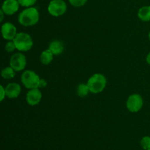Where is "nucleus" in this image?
<instances>
[{
  "instance_id": "nucleus-1",
  "label": "nucleus",
  "mask_w": 150,
  "mask_h": 150,
  "mask_svg": "<svg viewBox=\"0 0 150 150\" xmlns=\"http://www.w3.org/2000/svg\"><path fill=\"white\" fill-rule=\"evenodd\" d=\"M40 14L38 9L33 7H27L18 15V20L20 24L24 26H31L39 21Z\"/></svg>"
},
{
  "instance_id": "nucleus-2",
  "label": "nucleus",
  "mask_w": 150,
  "mask_h": 150,
  "mask_svg": "<svg viewBox=\"0 0 150 150\" xmlns=\"http://www.w3.org/2000/svg\"><path fill=\"white\" fill-rule=\"evenodd\" d=\"M106 78L100 73H95L92 75L87 81V85L90 92L93 94H98L102 92L106 86Z\"/></svg>"
},
{
  "instance_id": "nucleus-3",
  "label": "nucleus",
  "mask_w": 150,
  "mask_h": 150,
  "mask_svg": "<svg viewBox=\"0 0 150 150\" xmlns=\"http://www.w3.org/2000/svg\"><path fill=\"white\" fill-rule=\"evenodd\" d=\"M21 80L26 89H36L40 86L41 79L38 75L32 70H26L23 72L21 75Z\"/></svg>"
},
{
  "instance_id": "nucleus-4",
  "label": "nucleus",
  "mask_w": 150,
  "mask_h": 150,
  "mask_svg": "<svg viewBox=\"0 0 150 150\" xmlns=\"http://www.w3.org/2000/svg\"><path fill=\"white\" fill-rule=\"evenodd\" d=\"M16 49L19 51H28L33 46V40L32 37L25 32H20L16 35L13 40Z\"/></svg>"
},
{
  "instance_id": "nucleus-5",
  "label": "nucleus",
  "mask_w": 150,
  "mask_h": 150,
  "mask_svg": "<svg viewBox=\"0 0 150 150\" xmlns=\"http://www.w3.org/2000/svg\"><path fill=\"white\" fill-rule=\"evenodd\" d=\"M67 4L64 0H51L48 6V11L50 15L59 17L65 13Z\"/></svg>"
},
{
  "instance_id": "nucleus-6",
  "label": "nucleus",
  "mask_w": 150,
  "mask_h": 150,
  "mask_svg": "<svg viewBox=\"0 0 150 150\" xmlns=\"http://www.w3.org/2000/svg\"><path fill=\"white\" fill-rule=\"evenodd\" d=\"M143 98L139 94H133L127 98L126 107L132 113L139 112L143 107Z\"/></svg>"
},
{
  "instance_id": "nucleus-7",
  "label": "nucleus",
  "mask_w": 150,
  "mask_h": 150,
  "mask_svg": "<svg viewBox=\"0 0 150 150\" xmlns=\"http://www.w3.org/2000/svg\"><path fill=\"white\" fill-rule=\"evenodd\" d=\"M26 65V59L24 54L22 53H16L11 57L10 59V66L16 72L23 70Z\"/></svg>"
},
{
  "instance_id": "nucleus-8",
  "label": "nucleus",
  "mask_w": 150,
  "mask_h": 150,
  "mask_svg": "<svg viewBox=\"0 0 150 150\" xmlns=\"http://www.w3.org/2000/svg\"><path fill=\"white\" fill-rule=\"evenodd\" d=\"M17 34L16 27L10 22H5L1 26V35L4 40H13Z\"/></svg>"
},
{
  "instance_id": "nucleus-9",
  "label": "nucleus",
  "mask_w": 150,
  "mask_h": 150,
  "mask_svg": "<svg viewBox=\"0 0 150 150\" xmlns=\"http://www.w3.org/2000/svg\"><path fill=\"white\" fill-rule=\"evenodd\" d=\"M26 100L29 105L35 106L39 104L42 100V93L38 88L29 89L26 94Z\"/></svg>"
},
{
  "instance_id": "nucleus-10",
  "label": "nucleus",
  "mask_w": 150,
  "mask_h": 150,
  "mask_svg": "<svg viewBox=\"0 0 150 150\" xmlns=\"http://www.w3.org/2000/svg\"><path fill=\"white\" fill-rule=\"evenodd\" d=\"M19 5L20 4L18 0H5L1 6V10L5 15L11 16L18 10Z\"/></svg>"
},
{
  "instance_id": "nucleus-11",
  "label": "nucleus",
  "mask_w": 150,
  "mask_h": 150,
  "mask_svg": "<svg viewBox=\"0 0 150 150\" xmlns=\"http://www.w3.org/2000/svg\"><path fill=\"white\" fill-rule=\"evenodd\" d=\"M6 96L10 99L18 98L21 92V86L17 83H10L5 87Z\"/></svg>"
},
{
  "instance_id": "nucleus-12",
  "label": "nucleus",
  "mask_w": 150,
  "mask_h": 150,
  "mask_svg": "<svg viewBox=\"0 0 150 150\" xmlns=\"http://www.w3.org/2000/svg\"><path fill=\"white\" fill-rule=\"evenodd\" d=\"M48 49L54 55H59L64 51V45L59 40H54L50 43Z\"/></svg>"
},
{
  "instance_id": "nucleus-13",
  "label": "nucleus",
  "mask_w": 150,
  "mask_h": 150,
  "mask_svg": "<svg viewBox=\"0 0 150 150\" xmlns=\"http://www.w3.org/2000/svg\"><path fill=\"white\" fill-rule=\"evenodd\" d=\"M138 17L139 19L145 22L150 21V6H144L139 9L138 12Z\"/></svg>"
},
{
  "instance_id": "nucleus-14",
  "label": "nucleus",
  "mask_w": 150,
  "mask_h": 150,
  "mask_svg": "<svg viewBox=\"0 0 150 150\" xmlns=\"http://www.w3.org/2000/svg\"><path fill=\"white\" fill-rule=\"evenodd\" d=\"M53 59H54V54H53V53L49 49H47L42 51L40 55V59L41 63L42 64L48 65V64H49L53 61Z\"/></svg>"
},
{
  "instance_id": "nucleus-15",
  "label": "nucleus",
  "mask_w": 150,
  "mask_h": 150,
  "mask_svg": "<svg viewBox=\"0 0 150 150\" xmlns=\"http://www.w3.org/2000/svg\"><path fill=\"white\" fill-rule=\"evenodd\" d=\"M16 70L11 67H7L1 70V76L4 79H12L16 76Z\"/></svg>"
},
{
  "instance_id": "nucleus-16",
  "label": "nucleus",
  "mask_w": 150,
  "mask_h": 150,
  "mask_svg": "<svg viewBox=\"0 0 150 150\" xmlns=\"http://www.w3.org/2000/svg\"><path fill=\"white\" fill-rule=\"evenodd\" d=\"M90 92L87 83H81L77 88V94L80 98H84Z\"/></svg>"
},
{
  "instance_id": "nucleus-17",
  "label": "nucleus",
  "mask_w": 150,
  "mask_h": 150,
  "mask_svg": "<svg viewBox=\"0 0 150 150\" xmlns=\"http://www.w3.org/2000/svg\"><path fill=\"white\" fill-rule=\"evenodd\" d=\"M141 146L144 149L147 150L150 149V137L149 136H144L141 140Z\"/></svg>"
},
{
  "instance_id": "nucleus-18",
  "label": "nucleus",
  "mask_w": 150,
  "mask_h": 150,
  "mask_svg": "<svg viewBox=\"0 0 150 150\" xmlns=\"http://www.w3.org/2000/svg\"><path fill=\"white\" fill-rule=\"evenodd\" d=\"M18 1L20 5L22 6V7H29L35 4L36 3L37 0H18Z\"/></svg>"
},
{
  "instance_id": "nucleus-19",
  "label": "nucleus",
  "mask_w": 150,
  "mask_h": 150,
  "mask_svg": "<svg viewBox=\"0 0 150 150\" xmlns=\"http://www.w3.org/2000/svg\"><path fill=\"white\" fill-rule=\"evenodd\" d=\"M4 49L6 50V51L8 53L13 52L16 49V46L15 45V42H13V40H10L6 43L5 47H4Z\"/></svg>"
},
{
  "instance_id": "nucleus-20",
  "label": "nucleus",
  "mask_w": 150,
  "mask_h": 150,
  "mask_svg": "<svg viewBox=\"0 0 150 150\" xmlns=\"http://www.w3.org/2000/svg\"><path fill=\"white\" fill-rule=\"evenodd\" d=\"M86 1H87V0H69V2L70 3V4L76 7L83 6L86 4Z\"/></svg>"
},
{
  "instance_id": "nucleus-21",
  "label": "nucleus",
  "mask_w": 150,
  "mask_h": 150,
  "mask_svg": "<svg viewBox=\"0 0 150 150\" xmlns=\"http://www.w3.org/2000/svg\"><path fill=\"white\" fill-rule=\"evenodd\" d=\"M0 92H1V98H0V101H3L4 100V98L6 97V91H5V88H4V86L2 85L0 86Z\"/></svg>"
},
{
  "instance_id": "nucleus-22",
  "label": "nucleus",
  "mask_w": 150,
  "mask_h": 150,
  "mask_svg": "<svg viewBox=\"0 0 150 150\" xmlns=\"http://www.w3.org/2000/svg\"><path fill=\"white\" fill-rule=\"evenodd\" d=\"M0 14H1V18H0V21H2L3 19H4V15L5 14V13L3 12V10H1H1H0Z\"/></svg>"
},
{
  "instance_id": "nucleus-23",
  "label": "nucleus",
  "mask_w": 150,
  "mask_h": 150,
  "mask_svg": "<svg viewBox=\"0 0 150 150\" xmlns=\"http://www.w3.org/2000/svg\"><path fill=\"white\" fill-rule=\"evenodd\" d=\"M146 62H147L149 64H150V52L148 54V55L146 56Z\"/></svg>"
},
{
  "instance_id": "nucleus-24",
  "label": "nucleus",
  "mask_w": 150,
  "mask_h": 150,
  "mask_svg": "<svg viewBox=\"0 0 150 150\" xmlns=\"http://www.w3.org/2000/svg\"><path fill=\"white\" fill-rule=\"evenodd\" d=\"M149 40H150V32H149Z\"/></svg>"
},
{
  "instance_id": "nucleus-25",
  "label": "nucleus",
  "mask_w": 150,
  "mask_h": 150,
  "mask_svg": "<svg viewBox=\"0 0 150 150\" xmlns=\"http://www.w3.org/2000/svg\"><path fill=\"white\" fill-rule=\"evenodd\" d=\"M147 150H150V149H147Z\"/></svg>"
}]
</instances>
